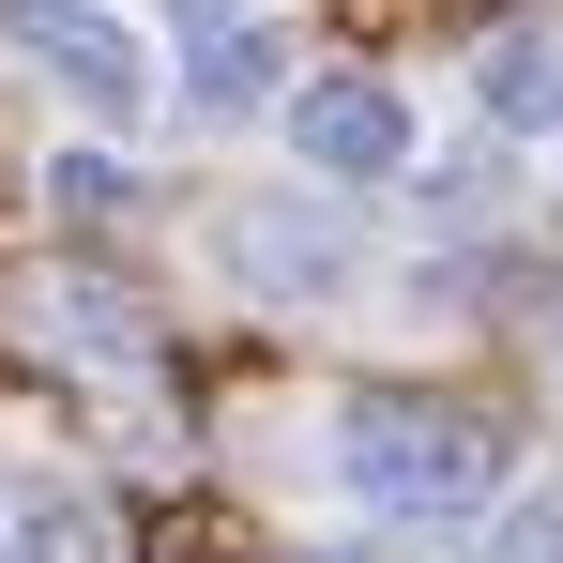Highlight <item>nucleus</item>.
<instances>
[{
  "label": "nucleus",
  "mask_w": 563,
  "mask_h": 563,
  "mask_svg": "<svg viewBox=\"0 0 563 563\" xmlns=\"http://www.w3.org/2000/svg\"><path fill=\"white\" fill-rule=\"evenodd\" d=\"M335 487L380 503V518H472V503H503V427L457 411V396H351Z\"/></svg>",
  "instance_id": "obj_1"
},
{
  "label": "nucleus",
  "mask_w": 563,
  "mask_h": 563,
  "mask_svg": "<svg viewBox=\"0 0 563 563\" xmlns=\"http://www.w3.org/2000/svg\"><path fill=\"white\" fill-rule=\"evenodd\" d=\"M0 62H31L62 107H92V122H137V107L168 92V62L107 15V0H0Z\"/></svg>",
  "instance_id": "obj_2"
},
{
  "label": "nucleus",
  "mask_w": 563,
  "mask_h": 563,
  "mask_svg": "<svg viewBox=\"0 0 563 563\" xmlns=\"http://www.w3.org/2000/svg\"><path fill=\"white\" fill-rule=\"evenodd\" d=\"M289 153L320 184H396L411 168V92L396 77H305L289 92Z\"/></svg>",
  "instance_id": "obj_3"
},
{
  "label": "nucleus",
  "mask_w": 563,
  "mask_h": 563,
  "mask_svg": "<svg viewBox=\"0 0 563 563\" xmlns=\"http://www.w3.org/2000/svg\"><path fill=\"white\" fill-rule=\"evenodd\" d=\"M289 77V15L275 0H198V46H184V92L198 107H229V122H244V107L275 92Z\"/></svg>",
  "instance_id": "obj_4"
},
{
  "label": "nucleus",
  "mask_w": 563,
  "mask_h": 563,
  "mask_svg": "<svg viewBox=\"0 0 563 563\" xmlns=\"http://www.w3.org/2000/svg\"><path fill=\"white\" fill-rule=\"evenodd\" d=\"M472 107H487L503 137H563V31H487Z\"/></svg>",
  "instance_id": "obj_5"
},
{
  "label": "nucleus",
  "mask_w": 563,
  "mask_h": 563,
  "mask_svg": "<svg viewBox=\"0 0 563 563\" xmlns=\"http://www.w3.org/2000/svg\"><path fill=\"white\" fill-rule=\"evenodd\" d=\"M229 275H260V289H320V275H335V244H320V229H244V213H229Z\"/></svg>",
  "instance_id": "obj_6"
},
{
  "label": "nucleus",
  "mask_w": 563,
  "mask_h": 563,
  "mask_svg": "<svg viewBox=\"0 0 563 563\" xmlns=\"http://www.w3.org/2000/svg\"><path fill=\"white\" fill-rule=\"evenodd\" d=\"M46 198H62L77 229H107V213L137 198V168H122V153H62V168H46Z\"/></svg>",
  "instance_id": "obj_7"
},
{
  "label": "nucleus",
  "mask_w": 563,
  "mask_h": 563,
  "mask_svg": "<svg viewBox=\"0 0 563 563\" xmlns=\"http://www.w3.org/2000/svg\"><path fill=\"white\" fill-rule=\"evenodd\" d=\"M0 563H92V518H77V503H15Z\"/></svg>",
  "instance_id": "obj_8"
},
{
  "label": "nucleus",
  "mask_w": 563,
  "mask_h": 563,
  "mask_svg": "<svg viewBox=\"0 0 563 563\" xmlns=\"http://www.w3.org/2000/svg\"><path fill=\"white\" fill-rule=\"evenodd\" d=\"M503 563H563V503H533V518L503 533Z\"/></svg>",
  "instance_id": "obj_9"
},
{
  "label": "nucleus",
  "mask_w": 563,
  "mask_h": 563,
  "mask_svg": "<svg viewBox=\"0 0 563 563\" xmlns=\"http://www.w3.org/2000/svg\"><path fill=\"white\" fill-rule=\"evenodd\" d=\"M320 563H380V549H320Z\"/></svg>",
  "instance_id": "obj_10"
}]
</instances>
